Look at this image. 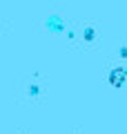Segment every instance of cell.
Here are the masks:
<instances>
[{"mask_svg": "<svg viewBox=\"0 0 127 134\" xmlns=\"http://www.w3.org/2000/svg\"><path fill=\"white\" fill-rule=\"evenodd\" d=\"M123 76H125V72H123V69H114L112 83H114V85H120V83H123Z\"/></svg>", "mask_w": 127, "mask_h": 134, "instance_id": "obj_1", "label": "cell"}]
</instances>
